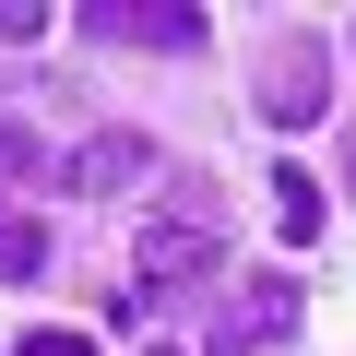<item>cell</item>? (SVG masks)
I'll return each instance as SVG.
<instances>
[{"label":"cell","mask_w":356,"mask_h":356,"mask_svg":"<svg viewBox=\"0 0 356 356\" xmlns=\"http://www.w3.org/2000/svg\"><path fill=\"white\" fill-rule=\"evenodd\" d=\"M0 226H13V214H0Z\"/></svg>","instance_id":"obj_12"},{"label":"cell","mask_w":356,"mask_h":356,"mask_svg":"<svg viewBox=\"0 0 356 356\" xmlns=\"http://www.w3.org/2000/svg\"><path fill=\"white\" fill-rule=\"evenodd\" d=\"M344 178H356V154H344Z\"/></svg>","instance_id":"obj_10"},{"label":"cell","mask_w":356,"mask_h":356,"mask_svg":"<svg viewBox=\"0 0 356 356\" xmlns=\"http://www.w3.org/2000/svg\"><path fill=\"white\" fill-rule=\"evenodd\" d=\"M24 356H95V344H83V332H48V321H36V332H24Z\"/></svg>","instance_id":"obj_8"},{"label":"cell","mask_w":356,"mask_h":356,"mask_svg":"<svg viewBox=\"0 0 356 356\" xmlns=\"http://www.w3.org/2000/svg\"><path fill=\"white\" fill-rule=\"evenodd\" d=\"M214 261H226V238H214V202H202V191H178V214L143 226V297H154V285H202Z\"/></svg>","instance_id":"obj_1"},{"label":"cell","mask_w":356,"mask_h":356,"mask_svg":"<svg viewBox=\"0 0 356 356\" xmlns=\"http://www.w3.org/2000/svg\"><path fill=\"white\" fill-rule=\"evenodd\" d=\"M321 83H332V48H321V36H285V48H273V95H261V107H273L285 131H309V119L332 107Z\"/></svg>","instance_id":"obj_2"},{"label":"cell","mask_w":356,"mask_h":356,"mask_svg":"<svg viewBox=\"0 0 356 356\" xmlns=\"http://www.w3.org/2000/svg\"><path fill=\"white\" fill-rule=\"evenodd\" d=\"M344 48H356V24H344Z\"/></svg>","instance_id":"obj_11"},{"label":"cell","mask_w":356,"mask_h":356,"mask_svg":"<svg viewBox=\"0 0 356 356\" xmlns=\"http://www.w3.org/2000/svg\"><path fill=\"white\" fill-rule=\"evenodd\" d=\"M154 356H166V344H154Z\"/></svg>","instance_id":"obj_13"},{"label":"cell","mask_w":356,"mask_h":356,"mask_svg":"<svg viewBox=\"0 0 356 356\" xmlns=\"http://www.w3.org/2000/svg\"><path fill=\"white\" fill-rule=\"evenodd\" d=\"M273 238H285V250L321 238V178H309V166H273Z\"/></svg>","instance_id":"obj_6"},{"label":"cell","mask_w":356,"mask_h":356,"mask_svg":"<svg viewBox=\"0 0 356 356\" xmlns=\"http://www.w3.org/2000/svg\"><path fill=\"white\" fill-rule=\"evenodd\" d=\"M48 24V0H0V36H36Z\"/></svg>","instance_id":"obj_9"},{"label":"cell","mask_w":356,"mask_h":356,"mask_svg":"<svg viewBox=\"0 0 356 356\" xmlns=\"http://www.w3.org/2000/svg\"><path fill=\"white\" fill-rule=\"evenodd\" d=\"M285 332H297V285L285 273H250V309L214 321V356H250V344H285Z\"/></svg>","instance_id":"obj_3"},{"label":"cell","mask_w":356,"mask_h":356,"mask_svg":"<svg viewBox=\"0 0 356 356\" xmlns=\"http://www.w3.org/2000/svg\"><path fill=\"white\" fill-rule=\"evenodd\" d=\"M83 36H107V48H202V13H131V0H95L83 13Z\"/></svg>","instance_id":"obj_4"},{"label":"cell","mask_w":356,"mask_h":356,"mask_svg":"<svg viewBox=\"0 0 356 356\" xmlns=\"http://www.w3.org/2000/svg\"><path fill=\"white\" fill-rule=\"evenodd\" d=\"M154 154H143V131H95L83 154H72V191H131Z\"/></svg>","instance_id":"obj_5"},{"label":"cell","mask_w":356,"mask_h":356,"mask_svg":"<svg viewBox=\"0 0 356 356\" xmlns=\"http://www.w3.org/2000/svg\"><path fill=\"white\" fill-rule=\"evenodd\" d=\"M36 273H48V226L13 214V226H0V285H36Z\"/></svg>","instance_id":"obj_7"}]
</instances>
